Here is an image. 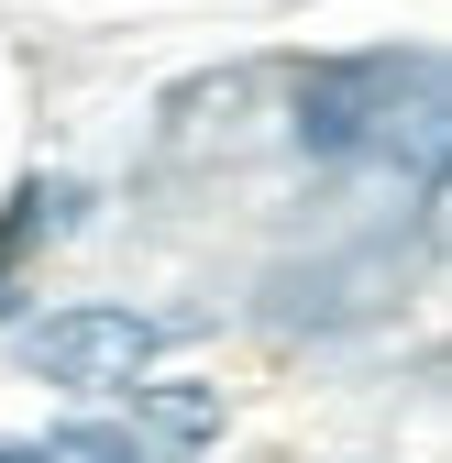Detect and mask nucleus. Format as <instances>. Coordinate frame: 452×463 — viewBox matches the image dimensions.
I'll use <instances>...</instances> for the list:
<instances>
[{
	"label": "nucleus",
	"instance_id": "6",
	"mask_svg": "<svg viewBox=\"0 0 452 463\" xmlns=\"http://www.w3.org/2000/svg\"><path fill=\"white\" fill-rule=\"evenodd\" d=\"M0 463H44V452H33V441H0Z\"/></svg>",
	"mask_w": 452,
	"mask_h": 463
},
{
	"label": "nucleus",
	"instance_id": "4",
	"mask_svg": "<svg viewBox=\"0 0 452 463\" xmlns=\"http://www.w3.org/2000/svg\"><path fill=\"white\" fill-rule=\"evenodd\" d=\"M33 452H44V463H144L122 430H99V420H67V430H44Z\"/></svg>",
	"mask_w": 452,
	"mask_h": 463
},
{
	"label": "nucleus",
	"instance_id": "2",
	"mask_svg": "<svg viewBox=\"0 0 452 463\" xmlns=\"http://www.w3.org/2000/svg\"><path fill=\"white\" fill-rule=\"evenodd\" d=\"M398 133V67L386 55H331L298 78V144L309 155H364Z\"/></svg>",
	"mask_w": 452,
	"mask_h": 463
},
{
	"label": "nucleus",
	"instance_id": "1",
	"mask_svg": "<svg viewBox=\"0 0 452 463\" xmlns=\"http://www.w3.org/2000/svg\"><path fill=\"white\" fill-rule=\"evenodd\" d=\"M23 354L44 386H78V397H110V386H133L155 354H165V331L144 309H55L23 331Z\"/></svg>",
	"mask_w": 452,
	"mask_h": 463
},
{
	"label": "nucleus",
	"instance_id": "3",
	"mask_svg": "<svg viewBox=\"0 0 452 463\" xmlns=\"http://www.w3.org/2000/svg\"><path fill=\"white\" fill-rule=\"evenodd\" d=\"M122 397H133V409H144L165 441H210V430H221V397H210V386H188V375H165V386H144V375H133Z\"/></svg>",
	"mask_w": 452,
	"mask_h": 463
},
{
	"label": "nucleus",
	"instance_id": "5",
	"mask_svg": "<svg viewBox=\"0 0 452 463\" xmlns=\"http://www.w3.org/2000/svg\"><path fill=\"white\" fill-rule=\"evenodd\" d=\"M23 309V265H0V320H12Z\"/></svg>",
	"mask_w": 452,
	"mask_h": 463
}]
</instances>
